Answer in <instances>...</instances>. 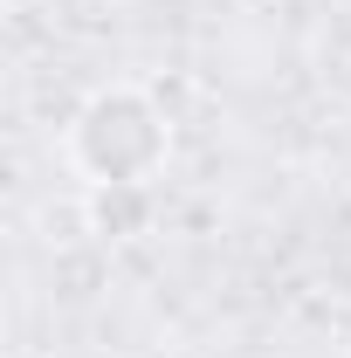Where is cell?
I'll return each mask as SVG.
<instances>
[{
	"instance_id": "cell-2",
	"label": "cell",
	"mask_w": 351,
	"mask_h": 358,
	"mask_svg": "<svg viewBox=\"0 0 351 358\" xmlns=\"http://www.w3.org/2000/svg\"><path fill=\"white\" fill-rule=\"evenodd\" d=\"M96 193V227L124 241V227H145V186H89Z\"/></svg>"
},
{
	"instance_id": "cell-1",
	"label": "cell",
	"mask_w": 351,
	"mask_h": 358,
	"mask_svg": "<svg viewBox=\"0 0 351 358\" xmlns=\"http://www.w3.org/2000/svg\"><path fill=\"white\" fill-rule=\"evenodd\" d=\"M62 145H69V166L89 186H152L173 159V124H166L152 90L110 83L96 96H83Z\"/></svg>"
}]
</instances>
